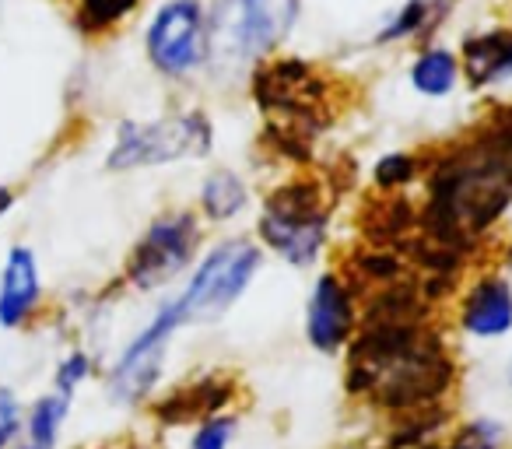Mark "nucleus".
<instances>
[{"mask_svg": "<svg viewBox=\"0 0 512 449\" xmlns=\"http://www.w3.org/2000/svg\"><path fill=\"white\" fill-rule=\"evenodd\" d=\"M88 372H92V358H88L85 351H71V355H67L64 362H60V369H57V393L74 397V390L85 383Z\"/></svg>", "mask_w": 512, "mask_h": 449, "instance_id": "412c9836", "label": "nucleus"}, {"mask_svg": "<svg viewBox=\"0 0 512 449\" xmlns=\"http://www.w3.org/2000/svg\"><path fill=\"white\" fill-rule=\"evenodd\" d=\"M505 383H509V390H512V362H509V369H505Z\"/></svg>", "mask_w": 512, "mask_h": 449, "instance_id": "b1692460", "label": "nucleus"}, {"mask_svg": "<svg viewBox=\"0 0 512 449\" xmlns=\"http://www.w3.org/2000/svg\"><path fill=\"white\" fill-rule=\"evenodd\" d=\"M204 243V221L190 207H169L148 221L127 260V281L137 292H162L190 274Z\"/></svg>", "mask_w": 512, "mask_h": 449, "instance_id": "0eeeda50", "label": "nucleus"}, {"mask_svg": "<svg viewBox=\"0 0 512 449\" xmlns=\"http://www.w3.org/2000/svg\"><path fill=\"white\" fill-rule=\"evenodd\" d=\"M453 11V0H400L397 8L383 18L376 32H372V46L376 50H393L404 43H421L428 32H435Z\"/></svg>", "mask_w": 512, "mask_h": 449, "instance_id": "f8f14e48", "label": "nucleus"}, {"mask_svg": "<svg viewBox=\"0 0 512 449\" xmlns=\"http://www.w3.org/2000/svg\"><path fill=\"white\" fill-rule=\"evenodd\" d=\"M306 0H207L211 67L207 74L249 71L285 46L302 18Z\"/></svg>", "mask_w": 512, "mask_h": 449, "instance_id": "f03ea898", "label": "nucleus"}, {"mask_svg": "<svg viewBox=\"0 0 512 449\" xmlns=\"http://www.w3.org/2000/svg\"><path fill=\"white\" fill-rule=\"evenodd\" d=\"M253 239L295 271H309L320 264L330 239V211L323 186L313 179L278 186L256 214Z\"/></svg>", "mask_w": 512, "mask_h": 449, "instance_id": "7ed1b4c3", "label": "nucleus"}, {"mask_svg": "<svg viewBox=\"0 0 512 449\" xmlns=\"http://www.w3.org/2000/svg\"><path fill=\"white\" fill-rule=\"evenodd\" d=\"M39 264L32 257L29 246H15L4 264V278H0V323L4 327H18L32 316L39 302Z\"/></svg>", "mask_w": 512, "mask_h": 449, "instance_id": "2eb2a0df", "label": "nucleus"}, {"mask_svg": "<svg viewBox=\"0 0 512 449\" xmlns=\"http://www.w3.org/2000/svg\"><path fill=\"white\" fill-rule=\"evenodd\" d=\"M505 428L498 418H470L446 449H502Z\"/></svg>", "mask_w": 512, "mask_h": 449, "instance_id": "aec40b11", "label": "nucleus"}, {"mask_svg": "<svg viewBox=\"0 0 512 449\" xmlns=\"http://www.w3.org/2000/svg\"><path fill=\"white\" fill-rule=\"evenodd\" d=\"M239 435V418L235 414H204L193 428L186 449H232Z\"/></svg>", "mask_w": 512, "mask_h": 449, "instance_id": "6ab92c4d", "label": "nucleus"}, {"mask_svg": "<svg viewBox=\"0 0 512 449\" xmlns=\"http://www.w3.org/2000/svg\"><path fill=\"white\" fill-rule=\"evenodd\" d=\"M512 204V134L477 137L428 176V221L453 236L491 229Z\"/></svg>", "mask_w": 512, "mask_h": 449, "instance_id": "f257e3e1", "label": "nucleus"}, {"mask_svg": "<svg viewBox=\"0 0 512 449\" xmlns=\"http://www.w3.org/2000/svg\"><path fill=\"white\" fill-rule=\"evenodd\" d=\"M253 207V190H249L246 176L228 165L204 172L197 186V214L207 225H232Z\"/></svg>", "mask_w": 512, "mask_h": 449, "instance_id": "ddd939ff", "label": "nucleus"}, {"mask_svg": "<svg viewBox=\"0 0 512 449\" xmlns=\"http://www.w3.org/2000/svg\"><path fill=\"white\" fill-rule=\"evenodd\" d=\"M214 151V120L204 109H172L155 120H123L106 151L109 172L200 162Z\"/></svg>", "mask_w": 512, "mask_h": 449, "instance_id": "20e7f679", "label": "nucleus"}, {"mask_svg": "<svg viewBox=\"0 0 512 449\" xmlns=\"http://www.w3.org/2000/svg\"><path fill=\"white\" fill-rule=\"evenodd\" d=\"M11 207H15V190H11V186H0V218H4Z\"/></svg>", "mask_w": 512, "mask_h": 449, "instance_id": "5701e85b", "label": "nucleus"}, {"mask_svg": "<svg viewBox=\"0 0 512 449\" xmlns=\"http://www.w3.org/2000/svg\"><path fill=\"white\" fill-rule=\"evenodd\" d=\"M460 71L470 92H509L512 88V29L484 25L460 43Z\"/></svg>", "mask_w": 512, "mask_h": 449, "instance_id": "9d476101", "label": "nucleus"}, {"mask_svg": "<svg viewBox=\"0 0 512 449\" xmlns=\"http://www.w3.org/2000/svg\"><path fill=\"white\" fill-rule=\"evenodd\" d=\"M144 0H74V25L85 36H106L120 29Z\"/></svg>", "mask_w": 512, "mask_h": 449, "instance_id": "f3484780", "label": "nucleus"}, {"mask_svg": "<svg viewBox=\"0 0 512 449\" xmlns=\"http://www.w3.org/2000/svg\"><path fill=\"white\" fill-rule=\"evenodd\" d=\"M460 330L470 341H502L512 334V281L481 274L460 299Z\"/></svg>", "mask_w": 512, "mask_h": 449, "instance_id": "9b49d317", "label": "nucleus"}, {"mask_svg": "<svg viewBox=\"0 0 512 449\" xmlns=\"http://www.w3.org/2000/svg\"><path fill=\"white\" fill-rule=\"evenodd\" d=\"M358 306L351 285L337 271H323L306 295V341L320 355H337L351 344Z\"/></svg>", "mask_w": 512, "mask_h": 449, "instance_id": "1a4fd4ad", "label": "nucleus"}, {"mask_svg": "<svg viewBox=\"0 0 512 449\" xmlns=\"http://www.w3.org/2000/svg\"><path fill=\"white\" fill-rule=\"evenodd\" d=\"M18 425H22V411H18V400L11 390H0V449L15 439Z\"/></svg>", "mask_w": 512, "mask_h": 449, "instance_id": "4be33fe9", "label": "nucleus"}, {"mask_svg": "<svg viewBox=\"0 0 512 449\" xmlns=\"http://www.w3.org/2000/svg\"><path fill=\"white\" fill-rule=\"evenodd\" d=\"M418 176H421V165L411 151H390V155H383L372 165V183L379 190H404Z\"/></svg>", "mask_w": 512, "mask_h": 449, "instance_id": "a211bd4d", "label": "nucleus"}, {"mask_svg": "<svg viewBox=\"0 0 512 449\" xmlns=\"http://www.w3.org/2000/svg\"><path fill=\"white\" fill-rule=\"evenodd\" d=\"M67 411H71V397H64V393H50V397L36 400V407L29 411V421H25L22 449H57Z\"/></svg>", "mask_w": 512, "mask_h": 449, "instance_id": "dca6fc26", "label": "nucleus"}, {"mask_svg": "<svg viewBox=\"0 0 512 449\" xmlns=\"http://www.w3.org/2000/svg\"><path fill=\"white\" fill-rule=\"evenodd\" d=\"M183 327H190V323H186L176 295H169L141 327V334L123 348L116 369L109 372V393L116 404H137L155 390L165 369V351Z\"/></svg>", "mask_w": 512, "mask_h": 449, "instance_id": "6e6552de", "label": "nucleus"}, {"mask_svg": "<svg viewBox=\"0 0 512 449\" xmlns=\"http://www.w3.org/2000/svg\"><path fill=\"white\" fill-rule=\"evenodd\" d=\"M264 246L253 236H225L214 246H207L183 278V288L176 295L186 323H218L246 299L256 274L264 267Z\"/></svg>", "mask_w": 512, "mask_h": 449, "instance_id": "39448f33", "label": "nucleus"}, {"mask_svg": "<svg viewBox=\"0 0 512 449\" xmlns=\"http://www.w3.org/2000/svg\"><path fill=\"white\" fill-rule=\"evenodd\" d=\"M144 60L158 78L190 85L211 67L204 0H158L141 32Z\"/></svg>", "mask_w": 512, "mask_h": 449, "instance_id": "423d86ee", "label": "nucleus"}, {"mask_svg": "<svg viewBox=\"0 0 512 449\" xmlns=\"http://www.w3.org/2000/svg\"><path fill=\"white\" fill-rule=\"evenodd\" d=\"M407 85L428 102H442L463 85L460 53L446 43H425L407 64Z\"/></svg>", "mask_w": 512, "mask_h": 449, "instance_id": "4468645a", "label": "nucleus"}]
</instances>
